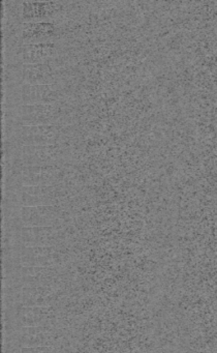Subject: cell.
Segmentation results:
<instances>
[{
  "instance_id": "cell-9",
  "label": "cell",
  "mask_w": 217,
  "mask_h": 353,
  "mask_svg": "<svg viewBox=\"0 0 217 353\" xmlns=\"http://www.w3.org/2000/svg\"><path fill=\"white\" fill-rule=\"evenodd\" d=\"M22 239L26 245L32 247H47L55 243L57 231L54 227H24Z\"/></svg>"
},
{
  "instance_id": "cell-1",
  "label": "cell",
  "mask_w": 217,
  "mask_h": 353,
  "mask_svg": "<svg viewBox=\"0 0 217 353\" xmlns=\"http://www.w3.org/2000/svg\"><path fill=\"white\" fill-rule=\"evenodd\" d=\"M62 127L59 123L48 125L19 127L6 137L14 140L20 146H48L58 144Z\"/></svg>"
},
{
  "instance_id": "cell-2",
  "label": "cell",
  "mask_w": 217,
  "mask_h": 353,
  "mask_svg": "<svg viewBox=\"0 0 217 353\" xmlns=\"http://www.w3.org/2000/svg\"><path fill=\"white\" fill-rule=\"evenodd\" d=\"M64 97L61 84H29L19 86V105L57 104Z\"/></svg>"
},
{
  "instance_id": "cell-8",
  "label": "cell",
  "mask_w": 217,
  "mask_h": 353,
  "mask_svg": "<svg viewBox=\"0 0 217 353\" xmlns=\"http://www.w3.org/2000/svg\"><path fill=\"white\" fill-rule=\"evenodd\" d=\"M20 218L25 227H52L60 218V206L21 208Z\"/></svg>"
},
{
  "instance_id": "cell-5",
  "label": "cell",
  "mask_w": 217,
  "mask_h": 353,
  "mask_svg": "<svg viewBox=\"0 0 217 353\" xmlns=\"http://www.w3.org/2000/svg\"><path fill=\"white\" fill-rule=\"evenodd\" d=\"M60 43H41V44L22 45L16 51L10 61H20L24 65H37L47 63L52 59L59 57Z\"/></svg>"
},
{
  "instance_id": "cell-6",
  "label": "cell",
  "mask_w": 217,
  "mask_h": 353,
  "mask_svg": "<svg viewBox=\"0 0 217 353\" xmlns=\"http://www.w3.org/2000/svg\"><path fill=\"white\" fill-rule=\"evenodd\" d=\"M21 40L23 45L57 43L60 40V28L54 22L22 23Z\"/></svg>"
},
{
  "instance_id": "cell-3",
  "label": "cell",
  "mask_w": 217,
  "mask_h": 353,
  "mask_svg": "<svg viewBox=\"0 0 217 353\" xmlns=\"http://www.w3.org/2000/svg\"><path fill=\"white\" fill-rule=\"evenodd\" d=\"M65 10L64 3L60 1H23L22 23H29V22L57 23L65 13Z\"/></svg>"
},
{
  "instance_id": "cell-4",
  "label": "cell",
  "mask_w": 217,
  "mask_h": 353,
  "mask_svg": "<svg viewBox=\"0 0 217 353\" xmlns=\"http://www.w3.org/2000/svg\"><path fill=\"white\" fill-rule=\"evenodd\" d=\"M61 148L59 144L48 146H22L17 159L24 166H53L60 165Z\"/></svg>"
},
{
  "instance_id": "cell-7",
  "label": "cell",
  "mask_w": 217,
  "mask_h": 353,
  "mask_svg": "<svg viewBox=\"0 0 217 353\" xmlns=\"http://www.w3.org/2000/svg\"><path fill=\"white\" fill-rule=\"evenodd\" d=\"M56 59L47 63L37 65H23V83L55 84L58 82L60 65L56 63Z\"/></svg>"
}]
</instances>
